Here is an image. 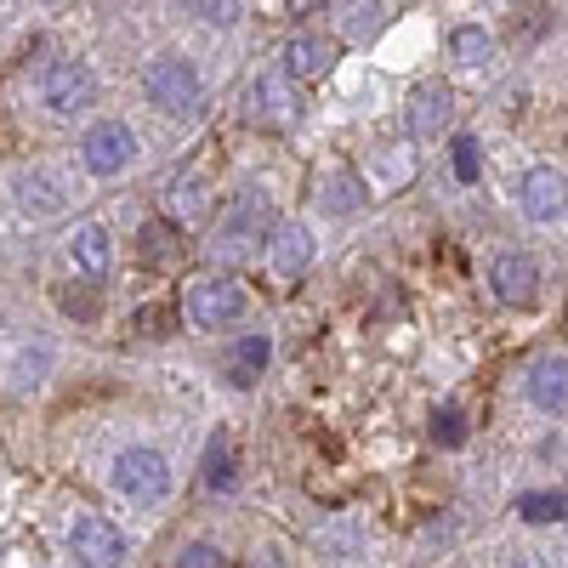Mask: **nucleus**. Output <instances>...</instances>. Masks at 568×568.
Returning <instances> with one entry per match:
<instances>
[{
  "instance_id": "7ed1b4c3",
  "label": "nucleus",
  "mask_w": 568,
  "mask_h": 568,
  "mask_svg": "<svg viewBox=\"0 0 568 568\" xmlns=\"http://www.w3.org/2000/svg\"><path fill=\"white\" fill-rule=\"evenodd\" d=\"M142 91H149V103L165 109V114H194L200 109V69L187 63V58H154L149 69H142Z\"/></svg>"
},
{
  "instance_id": "f8f14e48",
  "label": "nucleus",
  "mask_w": 568,
  "mask_h": 568,
  "mask_svg": "<svg viewBox=\"0 0 568 568\" xmlns=\"http://www.w3.org/2000/svg\"><path fill=\"white\" fill-rule=\"evenodd\" d=\"M12 194H18V211L23 216H34V222H45V216H63V182L52 176V171H18V182H12Z\"/></svg>"
},
{
  "instance_id": "4468645a",
  "label": "nucleus",
  "mask_w": 568,
  "mask_h": 568,
  "mask_svg": "<svg viewBox=\"0 0 568 568\" xmlns=\"http://www.w3.org/2000/svg\"><path fill=\"white\" fill-rule=\"evenodd\" d=\"M69 256H74V267H80L85 278H103V273L114 267V240H109V227H103V222H80V227L69 233Z\"/></svg>"
},
{
  "instance_id": "dca6fc26",
  "label": "nucleus",
  "mask_w": 568,
  "mask_h": 568,
  "mask_svg": "<svg viewBox=\"0 0 568 568\" xmlns=\"http://www.w3.org/2000/svg\"><path fill=\"white\" fill-rule=\"evenodd\" d=\"M449 109H455L449 85H420L409 98V136H438L449 125Z\"/></svg>"
},
{
  "instance_id": "a211bd4d",
  "label": "nucleus",
  "mask_w": 568,
  "mask_h": 568,
  "mask_svg": "<svg viewBox=\"0 0 568 568\" xmlns=\"http://www.w3.org/2000/svg\"><path fill=\"white\" fill-rule=\"evenodd\" d=\"M267 353H273V347H267V336H245V342H233V347H227V382H233V387H251L256 375L267 369Z\"/></svg>"
},
{
  "instance_id": "6e6552de",
  "label": "nucleus",
  "mask_w": 568,
  "mask_h": 568,
  "mask_svg": "<svg viewBox=\"0 0 568 568\" xmlns=\"http://www.w3.org/2000/svg\"><path fill=\"white\" fill-rule=\"evenodd\" d=\"M489 284H495V296H500L506 307H535V302H540V267H535V256H524V251L495 256Z\"/></svg>"
},
{
  "instance_id": "cd10ccee",
  "label": "nucleus",
  "mask_w": 568,
  "mask_h": 568,
  "mask_svg": "<svg viewBox=\"0 0 568 568\" xmlns=\"http://www.w3.org/2000/svg\"><path fill=\"white\" fill-rule=\"evenodd\" d=\"M187 12H194L200 23H233V18H240L233 0H200V7H187Z\"/></svg>"
},
{
  "instance_id": "b1692460",
  "label": "nucleus",
  "mask_w": 568,
  "mask_h": 568,
  "mask_svg": "<svg viewBox=\"0 0 568 568\" xmlns=\"http://www.w3.org/2000/svg\"><path fill=\"white\" fill-rule=\"evenodd\" d=\"M478 165H484L478 136H455V176H460V182H478Z\"/></svg>"
},
{
  "instance_id": "2eb2a0df",
  "label": "nucleus",
  "mask_w": 568,
  "mask_h": 568,
  "mask_svg": "<svg viewBox=\"0 0 568 568\" xmlns=\"http://www.w3.org/2000/svg\"><path fill=\"white\" fill-rule=\"evenodd\" d=\"M529 404L535 409H568V358H535L529 364Z\"/></svg>"
},
{
  "instance_id": "bb28decb",
  "label": "nucleus",
  "mask_w": 568,
  "mask_h": 568,
  "mask_svg": "<svg viewBox=\"0 0 568 568\" xmlns=\"http://www.w3.org/2000/svg\"><path fill=\"white\" fill-rule=\"evenodd\" d=\"M52 364V347H23L18 358V387H40V369Z\"/></svg>"
},
{
  "instance_id": "20e7f679",
  "label": "nucleus",
  "mask_w": 568,
  "mask_h": 568,
  "mask_svg": "<svg viewBox=\"0 0 568 568\" xmlns=\"http://www.w3.org/2000/svg\"><path fill=\"white\" fill-rule=\"evenodd\" d=\"M40 98L52 114H80L91 109V98H98V74H91L80 58H52L40 69Z\"/></svg>"
},
{
  "instance_id": "9d476101",
  "label": "nucleus",
  "mask_w": 568,
  "mask_h": 568,
  "mask_svg": "<svg viewBox=\"0 0 568 568\" xmlns=\"http://www.w3.org/2000/svg\"><path fill=\"white\" fill-rule=\"evenodd\" d=\"M313 256H318V245H313L307 222H278V233L267 240V262H273V273H278V278H302V273L313 267Z\"/></svg>"
},
{
  "instance_id": "c85d7f7f",
  "label": "nucleus",
  "mask_w": 568,
  "mask_h": 568,
  "mask_svg": "<svg viewBox=\"0 0 568 568\" xmlns=\"http://www.w3.org/2000/svg\"><path fill=\"white\" fill-rule=\"evenodd\" d=\"M63 313L91 318V313H98V296H91V291H63Z\"/></svg>"
},
{
  "instance_id": "ddd939ff",
  "label": "nucleus",
  "mask_w": 568,
  "mask_h": 568,
  "mask_svg": "<svg viewBox=\"0 0 568 568\" xmlns=\"http://www.w3.org/2000/svg\"><path fill=\"white\" fill-rule=\"evenodd\" d=\"M329 69H336V40L329 34H296L284 45V74L291 80H324Z\"/></svg>"
},
{
  "instance_id": "9b49d317",
  "label": "nucleus",
  "mask_w": 568,
  "mask_h": 568,
  "mask_svg": "<svg viewBox=\"0 0 568 568\" xmlns=\"http://www.w3.org/2000/svg\"><path fill=\"white\" fill-rule=\"evenodd\" d=\"M251 114L262 120V125H291L296 114H302V103H296V80L291 74H262L256 85H251Z\"/></svg>"
},
{
  "instance_id": "4be33fe9",
  "label": "nucleus",
  "mask_w": 568,
  "mask_h": 568,
  "mask_svg": "<svg viewBox=\"0 0 568 568\" xmlns=\"http://www.w3.org/2000/svg\"><path fill=\"white\" fill-rule=\"evenodd\" d=\"M562 511H568V495L562 489H540V495L517 500V517H524V524H557Z\"/></svg>"
},
{
  "instance_id": "f257e3e1",
  "label": "nucleus",
  "mask_w": 568,
  "mask_h": 568,
  "mask_svg": "<svg viewBox=\"0 0 568 568\" xmlns=\"http://www.w3.org/2000/svg\"><path fill=\"white\" fill-rule=\"evenodd\" d=\"M278 222H273V200L262 194V187H245L240 200L227 205V216L216 222V256L227 267H240L245 256L262 251V240H273Z\"/></svg>"
},
{
  "instance_id": "6ab92c4d",
  "label": "nucleus",
  "mask_w": 568,
  "mask_h": 568,
  "mask_svg": "<svg viewBox=\"0 0 568 568\" xmlns=\"http://www.w3.org/2000/svg\"><path fill=\"white\" fill-rule=\"evenodd\" d=\"M165 194H171V205H176V216H205L211 211V187H205V176H194V171H187V176H176L171 187H165Z\"/></svg>"
},
{
  "instance_id": "39448f33",
  "label": "nucleus",
  "mask_w": 568,
  "mask_h": 568,
  "mask_svg": "<svg viewBox=\"0 0 568 568\" xmlns=\"http://www.w3.org/2000/svg\"><path fill=\"white\" fill-rule=\"evenodd\" d=\"M131 160H136V131L125 120H98L80 136V165L91 176H120Z\"/></svg>"
},
{
  "instance_id": "aec40b11",
  "label": "nucleus",
  "mask_w": 568,
  "mask_h": 568,
  "mask_svg": "<svg viewBox=\"0 0 568 568\" xmlns=\"http://www.w3.org/2000/svg\"><path fill=\"white\" fill-rule=\"evenodd\" d=\"M324 211H336V216L364 211V182H358V176H347V171H336V176L324 182Z\"/></svg>"
},
{
  "instance_id": "1a4fd4ad",
  "label": "nucleus",
  "mask_w": 568,
  "mask_h": 568,
  "mask_svg": "<svg viewBox=\"0 0 568 568\" xmlns=\"http://www.w3.org/2000/svg\"><path fill=\"white\" fill-rule=\"evenodd\" d=\"M517 205H524L529 222H557L568 211V176L551 165H535L524 182H517Z\"/></svg>"
},
{
  "instance_id": "393cba45",
  "label": "nucleus",
  "mask_w": 568,
  "mask_h": 568,
  "mask_svg": "<svg viewBox=\"0 0 568 568\" xmlns=\"http://www.w3.org/2000/svg\"><path fill=\"white\" fill-rule=\"evenodd\" d=\"M433 438H438V444H449V449L466 438V426H460V404H444V409L433 415Z\"/></svg>"
},
{
  "instance_id": "a878e982",
  "label": "nucleus",
  "mask_w": 568,
  "mask_h": 568,
  "mask_svg": "<svg viewBox=\"0 0 568 568\" xmlns=\"http://www.w3.org/2000/svg\"><path fill=\"white\" fill-rule=\"evenodd\" d=\"M176 568H227V557H222L211 540H194V546H182Z\"/></svg>"
},
{
  "instance_id": "412c9836",
  "label": "nucleus",
  "mask_w": 568,
  "mask_h": 568,
  "mask_svg": "<svg viewBox=\"0 0 568 568\" xmlns=\"http://www.w3.org/2000/svg\"><path fill=\"white\" fill-rule=\"evenodd\" d=\"M205 489H233V444H227V433H216L205 444Z\"/></svg>"
},
{
  "instance_id": "5701e85b",
  "label": "nucleus",
  "mask_w": 568,
  "mask_h": 568,
  "mask_svg": "<svg viewBox=\"0 0 568 568\" xmlns=\"http://www.w3.org/2000/svg\"><path fill=\"white\" fill-rule=\"evenodd\" d=\"M489 29H478V23H466V29H455V58L466 63V69H478V63H489Z\"/></svg>"
},
{
  "instance_id": "f3484780",
  "label": "nucleus",
  "mask_w": 568,
  "mask_h": 568,
  "mask_svg": "<svg viewBox=\"0 0 568 568\" xmlns=\"http://www.w3.org/2000/svg\"><path fill=\"white\" fill-rule=\"evenodd\" d=\"M136 256L149 262V267H176V256H182V245H176V222H149L136 233Z\"/></svg>"
},
{
  "instance_id": "c756f323",
  "label": "nucleus",
  "mask_w": 568,
  "mask_h": 568,
  "mask_svg": "<svg viewBox=\"0 0 568 568\" xmlns=\"http://www.w3.org/2000/svg\"><path fill=\"white\" fill-rule=\"evenodd\" d=\"M165 318H171L165 307H142V324H149V329H154V324H165ZM154 336H160V329H154Z\"/></svg>"
},
{
  "instance_id": "7c9ffc66",
  "label": "nucleus",
  "mask_w": 568,
  "mask_h": 568,
  "mask_svg": "<svg viewBox=\"0 0 568 568\" xmlns=\"http://www.w3.org/2000/svg\"><path fill=\"white\" fill-rule=\"evenodd\" d=\"M517 568H529V562H517ZM535 568H540V562H535Z\"/></svg>"
},
{
  "instance_id": "f03ea898",
  "label": "nucleus",
  "mask_w": 568,
  "mask_h": 568,
  "mask_svg": "<svg viewBox=\"0 0 568 568\" xmlns=\"http://www.w3.org/2000/svg\"><path fill=\"white\" fill-rule=\"evenodd\" d=\"M109 484H114V495H125L136 506H154V500L171 495V460L160 449H142V444L136 449H120Z\"/></svg>"
},
{
  "instance_id": "423d86ee",
  "label": "nucleus",
  "mask_w": 568,
  "mask_h": 568,
  "mask_svg": "<svg viewBox=\"0 0 568 568\" xmlns=\"http://www.w3.org/2000/svg\"><path fill=\"white\" fill-rule=\"evenodd\" d=\"M187 318H194L200 329H227L233 318H245V291L233 273H211L200 278L194 291H187Z\"/></svg>"
},
{
  "instance_id": "0eeeda50",
  "label": "nucleus",
  "mask_w": 568,
  "mask_h": 568,
  "mask_svg": "<svg viewBox=\"0 0 568 568\" xmlns=\"http://www.w3.org/2000/svg\"><path fill=\"white\" fill-rule=\"evenodd\" d=\"M69 551L80 557V568H120L125 562V535L103 517H80L69 529Z\"/></svg>"
}]
</instances>
